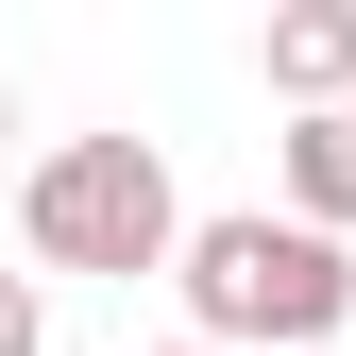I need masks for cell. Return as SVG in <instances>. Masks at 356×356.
Wrapping results in <instances>:
<instances>
[{"mask_svg":"<svg viewBox=\"0 0 356 356\" xmlns=\"http://www.w3.org/2000/svg\"><path fill=\"white\" fill-rule=\"evenodd\" d=\"M0 153H17V85H0Z\"/></svg>","mask_w":356,"mask_h":356,"instance_id":"cell-6","label":"cell"},{"mask_svg":"<svg viewBox=\"0 0 356 356\" xmlns=\"http://www.w3.org/2000/svg\"><path fill=\"white\" fill-rule=\"evenodd\" d=\"M170 289H187V339L220 356H339L356 323V238H305L289 204H238V220H187V254H170Z\"/></svg>","mask_w":356,"mask_h":356,"instance_id":"cell-1","label":"cell"},{"mask_svg":"<svg viewBox=\"0 0 356 356\" xmlns=\"http://www.w3.org/2000/svg\"><path fill=\"white\" fill-rule=\"evenodd\" d=\"M170 356H220V339H170Z\"/></svg>","mask_w":356,"mask_h":356,"instance_id":"cell-7","label":"cell"},{"mask_svg":"<svg viewBox=\"0 0 356 356\" xmlns=\"http://www.w3.org/2000/svg\"><path fill=\"white\" fill-rule=\"evenodd\" d=\"M289 220L356 238V119H289Z\"/></svg>","mask_w":356,"mask_h":356,"instance_id":"cell-4","label":"cell"},{"mask_svg":"<svg viewBox=\"0 0 356 356\" xmlns=\"http://www.w3.org/2000/svg\"><path fill=\"white\" fill-rule=\"evenodd\" d=\"M17 238H34V272H170L187 254V204H170V153L153 136H68V153H34V187H17Z\"/></svg>","mask_w":356,"mask_h":356,"instance_id":"cell-2","label":"cell"},{"mask_svg":"<svg viewBox=\"0 0 356 356\" xmlns=\"http://www.w3.org/2000/svg\"><path fill=\"white\" fill-rule=\"evenodd\" d=\"M272 102L356 119V0H289V17H272Z\"/></svg>","mask_w":356,"mask_h":356,"instance_id":"cell-3","label":"cell"},{"mask_svg":"<svg viewBox=\"0 0 356 356\" xmlns=\"http://www.w3.org/2000/svg\"><path fill=\"white\" fill-rule=\"evenodd\" d=\"M0 356H51V305H34V272H0Z\"/></svg>","mask_w":356,"mask_h":356,"instance_id":"cell-5","label":"cell"}]
</instances>
